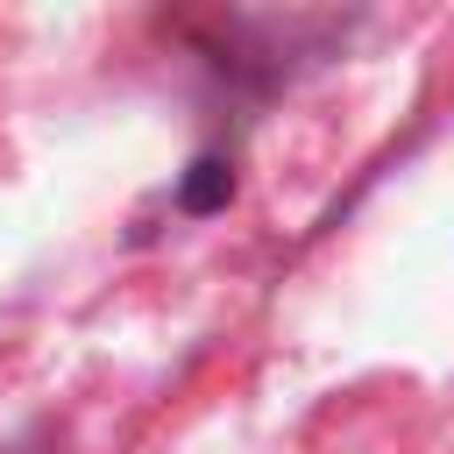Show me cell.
Instances as JSON below:
<instances>
[{
    "instance_id": "1",
    "label": "cell",
    "mask_w": 454,
    "mask_h": 454,
    "mask_svg": "<svg viewBox=\"0 0 454 454\" xmlns=\"http://www.w3.org/2000/svg\"><path fill=\"white\" fill-rule=\"evenodd\" d=\"M227 192H234V170H227L220 156H199L192 177H184V206H192V213H213V206H227Z\"/></svg>"
}]
</instances>
